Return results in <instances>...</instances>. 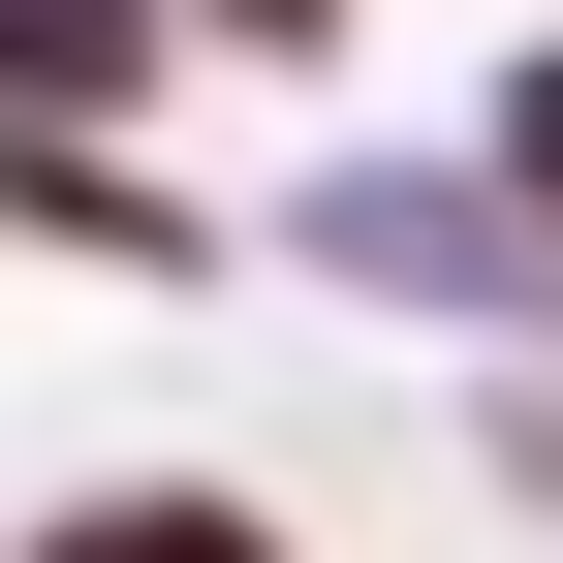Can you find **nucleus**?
Returning <instances> with one entry per match:
<instances>
[{"instance_id":"nucleus-1","label":"nucleus","mask_w":563,"mask_h":563,"mask_svg":"<svg viewBox=\"0 0 563 563\" xmlns=\"http://www.w3.org/2000/svg\"><path fill=\"white\" fill-rule=\"evenodd\" d=\"M63 563H251V532H63Z\"/></svg>"}]
</instances>
